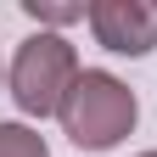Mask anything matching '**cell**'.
<instances>
[{"mask_svg":"<svg viewBox=\"0 0 157 157\" xmlns=\"http://www.w3.org/2000/svg\"><path fill=\"white\" fill-rule=\"evenodd\" d=\"M56 118H62L67 140H73L78 151H107V146H118V140L135 129L140 101H135V90H129L118 73L84 67V73L73 78V90H67V101H62Z\"/></svg>","mask_w":157,"mask_h":157,"instance_id":"obj_1","label":"cell"},{"mask_svg":"<svg viewBox=\"0 0 157 157\" xmlns=\"http://www.w3.org/2000/svg\"><path fill=\"white\" fill-rule=\"evenodd\" d=\"M78 73H84L78 51L62 34H28L17 45V62H11V101L28 118H51V112H62Z\"/></svg>","mask_w":157,"mask_h":157,"instance_id":"obj_2","label":"cell"},{"mask_svg":"<svg viewBox=\"0 0 157 157\" xmlns=\"http://www.w3.org/2000/svg\"><path fill=\"white\" fill-rule=\"evenodd\" d=\"M90 34L112 56H146V51H157V6H146V0H95Z\"/></svg>","mask_w":157,"mask_h":157,"instance_id":"obj_3","label":"cell"},{"mask_svg":"<svg viewBox=\"0 0 157 157\" xmlns=\"http://www.w3.org/2000/svg\"><path fill=\"white\" fill-rule=\"evenodd\" d=\"M0 157H51V146L28 124H0Z\"/></svg>","mask_w":157,"mask_h":157,"instance_id":"obj_4","label":"cell"},{"mask_svg":"<svg viewBox=\"0 0 157 157\" xmlns=\"http://www.w3.org/2000/svg\"><path fill=\"white\" fill-rule=\"evenodd\" d=\"M23 11L34 23H51V28H67V23H84L90 6H56V0H23Z\"/></svg>","mask_w":157,"mask_h":157,"instance_id":"obj_5","label":"cell"},{"mask_svg":"<svg viewBox=\"0 0 157 157\" xmlns=\"http://www.w3.org/2000/svg\"><path fill=\"white\" fill-rule=\"evenodd\" d=\"M140 157H157V151H140Z\"/></svg>","mask_w":157,"mask_h":157,"instance_id":"obj_6","label":"cell"}]
</instances>
